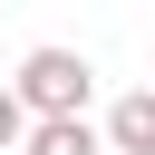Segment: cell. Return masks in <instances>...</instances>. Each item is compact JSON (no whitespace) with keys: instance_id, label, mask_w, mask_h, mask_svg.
I'll return each instance as SVG.
<instances>
[{"instance_id":"cell-3","label":"cell","mask_w":155,"mask_h":155,"mask_svg":"<svg viewBox=\"0 0 155 155\" xmlns=\"http://www.w3.org/2000/svg\"><path fill=\"white\" fill-rule=\"evenodd\" d=\"M97 145H107V136H97L87 116H58V126H29L19 155H97Z\"/></svg>"},{"instance_id":"cell-1","label":"cell","mask_w":155,"mask_h":155,"mask_svg":"<svg viewBox=\"0 0 155 155\" xmlns=\"http://www.w3.org/2000/svg\"><path fill=\"white\" fill-rule=\"evenodd\" d=\"M10 97L29 107V126H58V116H87L97 68H87L78 48H29V58H19V78H10Z\"/></svg>"},{"instance_id":"cell-2","label":"cell","mask_w":155,"mask_h":155,"mask_svg":"<svg viewBox=\"0 0 155 155\" xmlns=\"http://www.w3.org/2000/svg\"><path fill=\"white\" fill-rule=\"evenodd\" d=\"M97 136H107V155H155V87H126Z\"/></svg>"},{"instance_id":"cell-4","label":"cell","mask_w":155,"mask_h":155,"mask_svg":"<svg viewBox=\"0 0 155 155\" xmlns=\"http://www.w3.org/2000/svg\"><path fill=\"white\" fill-rule=\"evenodd\" d=\"M19 145H29V107L0 87V155H19Z\"/></svg>"}]
</instances>
